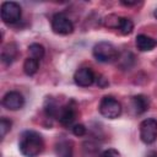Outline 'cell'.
Segmentation results:
<instances>
[{"label":"cell","instance_id":"cell-1","mask_svg":"<svg viewBox=\"0 0 157 157\" xmlns=\"http://www.w3.org/2000/svg\"><path fill=\"white\" fill-rule=\"evenodd\" d=\"M18 148L25 157H37L44 150V140L39 132L26 130L20 135Z\"/></svg>","mask_w":157,"mask_h":157},{"label":"cell","instance_id":"cell-2","mask_svg":"<svg viewBox=\"0 0 157 157\" xmlns=\"http://www.w3.org/2000/svg\"><path fill=\"white\" fill-rule=\"evenodd\" d=\"M92 54L99 63H113L119 58L118 49L109 42H98L94 44Z\"/></svg>","mask_w":157,"mask_h":157},{"label":"cell","instance_id":"cell-3","mask_svg":"<svg viewBox=\"0 0 157 157\" xmlns=\"http://www.w3.org/2000/svg\"><path fill=\"white\" fill-rule=\"evenodd\" d=\"M99 113L107 119H117L121 114V104L112 96H105L101 99L98 105Z\"/></svg>","mask_w":157,"mask_h":157},{"label":"cell","instance_id":"cell-4","mask_svg":"<svg viewBox=\"0 0 157 157\" xmlns=\"http://www.w3.org/2000/svg\"><path fill=\"white\" fill-rule=\"evenodd\" d=\"M77 104L74 99H70L66 104L61 105L60 112H59V117L58 120L60 121V124L65 128H72L75 124V120L77 118Z\"/></svg>","mask_w":157,"mask_h":157},{"label":"cell","instance_id":"cell-5","mask_svg":"<svg viewBox=\"0 0 157 157\" xmlns=\"http://www.w3.org/2000/svg\"><path fill=\"white\" fill-rule=\"evenodd\" d=\"M140 139L144 144L151 145L157 140V120L147 118L140 123Z\"/></svg>","mask_w":157,"mask_h":157},{"label":"cell","instance_id":"cell-6","mask_svg":"<svg viewBox=\"0 0 157 157\" xmlns=\"http://www.w3.org/2000/svg\"><path fill=\"white\" fill-rule=\"evenodd\" d=\"M21 6L15 2V1H5L1 4V9H0V15H1V20L5 23L12 25L16 23L20 18H21Z\"/></svg>","mask_w":157,"mask_h":157},{"label":"cell","instance_id":"cell-7","mask_svg":"<svg viewBox=\"0 0 157 157\" xmlns=\"http://www.w3.org/2000/svg\"><path fill=\"white\" fill-rule=\"evenodd\" d=\"M52 29L56 34L66 36L72 33L74 31V23L63 12H58L52 17Z\"/></svg>","mask_w":157,"mask_h":157},{"label":"cell","instance_id":"cell-8","mask_svg":"<svg viewBox=\"0 0 157 157\" xmlns=\"http://www.w3.org/2000/svg\"><path fill=\"white\" fill-rule=\"evenodd\" d=\"M74 81L80 87H88L96 81V75L91 67H80L74 74Z\"/></svg>","mask_w":157,"mask_h":157},{"label":"cell","instance_id":"cell-9","mask_svg":"<svg viewBox=\"0 0 157 157\" xmlns=\"http://www.w3.org/2000/svg\"><path fill=\"white\" fill-rule=\"evenodd\" d=\"M1 103L9 110H18L25 105V98L20 92L10 91L2 97Z\"/></svg>","mask_w":157,"mask_h":157},{"label":"cell","instance_id":"cell-10","mask_svg":"<svg viewBox=\"0 0 157 157\" xmlns=\"http://www.w3.org/2000/svg\"><path fill=\"white\" fill-rule=\"evenodd\" d=\"M18 55V49L15 43H7L1 50V61L5 65L12 64Z\"/></svg>","mask_w":157,"mask_h":157},{"label":"cell","instance_id":"cell-11","mask_svg":"<svg viewBox=\"0 0 157 157\" xmlns=\"http://www.w3.org/2000/svg\"><path fill=\"white\" fill-rule=\"evenodd\" d=\"M135 44L140 52H150L157 45V42H156V39L151 38L150 36L137 34L135 38Z\"/></svg>","mask_w":157,"mask_h":157},{"label":"cell","instance_id":"cell-12","mask_svg":"<svg viewBox=\"0 0 157 157\" xmlns=\"http://www.w3.org/2000/svg\"><path fill=\"white\" fill-rule=\"evenodd\" d=\"M131 107L134 108L136 114H142V113H145L148 109L150 101H148V98L146 96L137 94V96H134L131 98Z\"/></svg>","mask_w":157,"mask_h":157},{"label":"cell","instance_id":"cell-13","mask_svg":"<svg viewBox=\"0 0 157 157\" xmlns=\"http://www.w3.org/2000/svg\"><path fill=\"white\" fill-rule=\"evenodd\" d=\"M60 108H61V105H59L58 102H56L54 98L48 97V98L45 99V103H44V113H45V115H47L48 118L58 119Z\"/></svg>","mask_w":157,"mask_h":157},{"label":"cell","instance_id":"cell-14","mask_svg":"<svg viewBox=\"0 0 157 157\" xmlns=\"http://www.w3.org/2000/svg\"><path fill=\"white\" fill-rule=\"evenodd\" d=\"M55 152L58 157H72V144L67 140H61L56 144Z\"/></svg>","mask_w":157,"mask_h":157},{"label":"cell","instance_id":"cell-15","mask_svg":"<svg viewBox=\"0 0 157 157\" xmlns=\"http://www.w3.org/2000/svg\"><path fill=\"white\" fill-rule=\"evenodd\" d=\"M38 69H39V60H37V59H34L32 56H29V58H27L25 60V63H23V71H25L26 75L33 76L38 71Z\"/></svg>","mask_w":157,"mask_h":157},{"label":"cell","instance_id":"cell-16","mask_svg":"<svg viewBox=\"0 0 157 157\" xmlns=\"http://www.w3.org/2000/svg\"><path fill=\"white\" fill-rule=\"evenodd\" d=\"M28 52L31 53V56L37 59V60H40L43 59L44 54H45V49L42 44L39 43H32L29 47H28Z\"/></svg>","mask_w":157,"mask_h":157},{"label":"cell","instance_id":"cell-17","mask_svg":"<svg viewBox=\"0 0 157 157\" xmlns=\"http://www.w3.org/2000/svg\"><path fill=\"white\" fill-rule=\"evenodd\" d=\"M123 34H130L134 29V23L130 18L126 17H121L120 18V23H119V28H118Z\"/></svg>","mask_w":157,"mask_h":157},{"label":"cell","instance_id":"cell-18","mask_svg":"<svg viewBox=\"0 0 157 157\" xmlns=\"http://www.w3.org/2000/svg\"><path fill=\"white\" fill-rule=\"evenodd\" d=\"M120 16L117 15H109L104 18V26L109 27V28H119V23H120Z\"/></svg>","mask_w":157,"mask_h":157},{"label":"cell","instance_id":"cell-19","mask_svg":"<svg viewBox=\"0 0 157 157\" xmlns=\"http://www.w3.org/2000/svg\"><path fill=\"white\" fill-rule=\"evenodd\" d=\"M12 126V121L10 119H7L6 117H2L0 120V134H1V139L5 137V135L11 130Z\"/></svg>","mask_w":157,"mask_h":157},{"label":"cell","instance_id":"cell-20","mask_svg":"<svg viewBox=\"0 0 157 157\" xmlns=\"http://www.w3.org/2000/svg\"><path fill=\"white\" fill-rule=\"evenodd\" d=\"M71 131H72V134L76 135V136H83L87 130H86V126H85L83 124H75V125L71 128Z\"/></svg>","mask_w":157,"mask_h":157},{"label":"cell","instance_id":"cell-21","mask_svg":"<svg viewBox=\"0 0 157 157\" xmlns=\"http://www.w3.org/2000/svg\"><path fill=\"white\" fill-rule=\"evenodd\" d=\"M99 157H120V153L114 148H108L101 153Z\"/></svg>","mask_w":157,"mask_h":157},{"label":"cell","instance_id":"cell-22","mask_svg":"<svg viewBox=\"0 0 157 157\" xmlns=\"http://www.w3.org/2000/svg\"><path fill=\"white\" fill-rule=\"evenodd\" d=\"M96 80H97V83H98V86H99V87H105V86L108 85V81H107V80H105L103 76H101L99 78L97 77Z\"/></svg>","mask_w":157,"mask_h":157},{"label":"cell","instance_id":"cell-23","mask_svg":"<svg viewBox=\"0 0 157 157\" xmlns=\"http://www.w3.org/2000/svg\"><path fill=\"white\" fill-rule=\"evenodd\" d=\"M146 157H157V152H156V151H150V152L146 155Z\"/></svg>","mask_w":157,"mask_h":157},{"label":"cell","instance_id":"cell-24","mask_svg":"<svg viewBox=\"0 0 157 157\" xmlns=\"http://www.w3.org/2000/svg\"><path fill=\"white\" fill-rule=\"evenodd\" d=\"M153 16H155V18L157 20V9H156V10L153 11Z\"/></svg>","mask_w":157,"mask_h":157}]
</instances>
